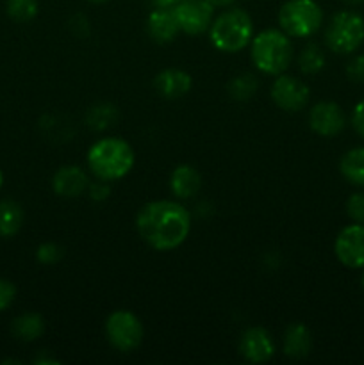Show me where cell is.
I'll list each match as a JSON object with an SVG mask.
<instances>
[{"mask_svg":"<svg viewBox=\"0 0 364 365\" xmlns=\"http://www.w3.org/2000/svg\"><path fill=\"white\" fill-rule=\"evenodd\" d=\"M136 228L148 246L157 252H171L188 239L191 216L177 202L157 200L143 205L136 217Z\"/></svg>","mask_w":364,"mask_h":365,"instance_id":"cell-1","label":"cell"},{"mask_svg":"<svg viewBox=\"0 0 364 365\" xmlns=\"http://www.w3.org/2000/svg\"><path fill=\"white\" fill-rule=\"evenodd\" d=\"M136 163L132 146L120 138H103L88 152V166L98 180L114 182L128 175Z\"/></svg>","mask_w":364,"mask_h":365,"instance_id":"cell-2","label":"cell"},{"mask_svg":"<svg viewBox=\"0 0 364 365\" xmlns=\"http://www.w3.org/2000/svg\"><path fill=\"white\" fill-rule=\"evenodd\" d=\"M293 43L284 31L268 29L252 39V61L266 75H280L291 64Z\"/></svg>","mask_w":364,"mask_h":365,"instance_id":"cell-3","label":"cell"},{"mask_svg":"<svg viewBox=\"0 0 364 365\" xmlns=\"http://www.w3.org/2000/svg\"><path fill=\"white\" fill-rule=\"evenodd\" d=\"M211 41L214 48L234 53L245 48L253 39L252 18L243 9H228L221 13L211 25Z\"/></svg>","mask_w":364,"mask_h":365,"instance_id":"cell-4","label":"cell"},{"mask_svg":"<svg viewBox=\"0 0 364 365\" xmlns=\"http://www.w3.org/2000/svg\"><path fill=\"white\" fill-rule=\"evenodd\" d=\"M278 24L291 38H309L320 31L323 11L314 0H288L278 11Z\"/></svg>","mask_w":364,"mask_h":365,"instance_id":"cell-5","label":"cell"},{"mask_svg":"<svg viewBox=\"0 0 364 365\" xmlns=\"http://www.w3.org/2000/svg\"><path fill=\"white\" fill-rule=\"evenodd\" d=\"M364 41V18L353 11H341L332 16L325 31V43L335 53H352Z\"/></svg>","mask_w":364,"mask_h":365,"instance_id":"cell-6","label":"cell"},{"mask_svg":"<svg viewBox=\"0 0 364 365\" xmlns=\"http://www.w3.org/2000/svg\"><path fill=\"white\" fill-rule=\"evenodd\" d=\"M106 337L114 349L131 353L143 341V324L128 310H116L106 321Z\"/></svg>","mask_w":364,"mask_h":365,"instance_id":"cell-7","label":"cell"},{"mask_svg":"<svg viewBox=\"0 0 364 365\" xmlns=\"http://www.w3.org/2000/svg\"><path fill=\"white\" fill-rule=\"evenodd\" d=\"M178 29L189 36L206 32L213 24L214 7L207 0H182L173 7Z\"/></svg>","mask_w":364,"mask_h":365,"instance_id":"cell-8","label":"cell"},{"mask_svg":"<svg viewBox=\"0 0 364 365\" xmlns=\"http://www.w3.org/2000/svg\"><path fill=\"white\" fill-rule=\"evenodd\" d=\"M271 98L282 110L298 113L309 103L310 89L305 82L298 81L296 77L280 73L271 86Z\"/></svg>","mask_w":364,"mask_h":365,"instance_id":"cell-9","label":"cell"},{"mask_svg":"<svg viewBox=\"0 0 364 365\" xmlns=\"http://www.w3.org/2000/svg\"><path fill=\"white\" fill-rule=\"evenodd\" d=\"M334 252L343 266L352 269L364 267V225L353 223L343 228L335 237Z\"/></svg>","mask_w":364,"mask_h":365,"instance_id":"cell-10","label":"cell"},{"mask_svg":"<svg viewBox=\"0 0 364 365\" xmlns=\"http://www.w3.org/2000/svg\"><path fill=\"white\" fill-rule=\"evenodd\" d=\"M309 125L321 138H334L345 128L346 118L335 102H320L310 109Z\"/></svg>","mask_w":364,"mask_h":365,"instance_id":"cell-11","label":"cell"},{"mask_svg":"<svg viewBox=\"0 0 364 365\" xmlns=\"http://www.w3.org/2000/svg\"><path fill=\"white\" fill-rule=\"evenodd\" d=\"M239 353L248 362L264 364L275 355V342L264 328H248L239 339Z\"/></svg>","mask_w":364,"mask_h":365,"instance_id":"cell-12","label":"cell"},{"mask_svg":"<svg viewBox=\"0 0 364 365\" xmlns=\"http://www.w3.org/2000/svg\"><path fill=\"white\" fill-rule=\"evenodd\" d=\"M89 185L88 175L79 166H63L52 178V189L61 198H77Z\"/></svg>","mask_w":364,"mask_h":365,"instance_id":"cell-13","label":"cell"},{"mask_svg":"<svg viewBox=\"0 0 364 365\" xmlns=\"http://www.w3.org/2000/svg\"><path fill=\"white\" fill-rule=\"evenodd\" d=\"M153 86H156L157 93L161 96H164L168 100H175L182 98V96L191 91L193 78L184 70L168 68V70H163L153 78Z\"/></svg>","mask_w":364,"mask_h":365,"instance_id":"cell-14","label":"cell"},{"mask_svg":"<svg viewBox=\"0 0 364 365\" xmlns=\"http://www.w3.org/2000/svg\"><path fill=\"white\" fill-rule=\"evenodd\" d=\"M146 31L150 38L157 43H170L173 41L175 36L178 34V24L175 18L173 7H157L148 14L146 20Z\"/></svg>","mask_w":364,"mask_h":365,"instance_id":"cell-15","label":"cell"},{"mask_svg":"<svg viewBox=\"0 0 364 365\" xmlns=\"http://www.w3.org/2000/svg\"><path fill=\"white\" fill-rule=\"evenodd\" d=\"M202 185V177L198 171L189 164H181L173 170L170 177V189L177 198L189 200L200 191Z\"/></svg>","mask_w":364,"mask_h":365,"instance_id":"cell-16","label":"cell"},{"mask_svg":"<svg viewBox=\"0 0 364 365\" xmlns=\"http://www.w3.org/2000/svg\"><path fill=\"white\" fill-rule=\"evenodd\" d=\"M313 348V339H310V331L305 324L293 323L288 327L284 334V353L289 359H305Z\"/></svg>","mask_w":364,"mask_h":365,"instance_id":"cell-17","label":"cell"},{"mask_svg":"<svg viewBox=\"0 0 364 365\" xmlns=\"http://www.w3.org/2000/svg\"><path fill=\"white\" fill-rule=\"evenodd\" d=\"M339 171L353 185L364 187V148H352L339 160Z\"/></svg>","mask_w":364,"mask_h":365,"instance_id":"cell-18","label":"cell"},{"mask_svg":"<svg viewBox=\"0 0 364 365\" xmlns=\"http://www.w3.org/2000/svg\"><path fill=\"white\" fill-rule=\"evenodd\" d=\"M24 225V210L20 203L13 200H4L0 202V235L2 237H13L20 232Z\"/></svg>","mask_w":364,"mask_h":365,"instance_id":"cell-19","label":"cell"},{"mask_svg":"<svg viewBox=\"0 0 364 365\" xmlns=\"http://www.w3.org/2000/svg\"><path fill=\"white\" fill-rule=\"evenodd\" d=\"M13 334L14 337L24 342H32L41 337L45 331V323L39 314H24L13 321Z\"/></svg>","mask_w":364,"mask_h":365,"instance_id":"cell-20","label":"cell"},{"mask_svg":"<svg viewBox=\"0 0 364 365\" xmlns=\"http://www.w3.org/2000/svg\"><path fill=\"white\" fill-rule=\"evenodd\" d=\"M118 120V110L116 107L109 106V103H100L89 109L88 113V125L95 130H103V128L114 125Z\"/></svg>","mask_w":364,"mask_h":365,"instance_id":"cell-21","label":"cell"},{"mask_svg":"<svg viewBox=\"0 0 364 365\" xmlns=\"http://www.w3.org/2000/svg\"><path fill=\"white\" fill-rule=\"evenodd\" d=\"M300 70L307 75H314L325 68V53L318 45H307L298 57Z\"/></svg>","mask_w":364,"mask_h":365,"instance_id":"cell-22","label":"cell"},{"mask_svg":"<svg viewBox=\"0 0 364 365\" xmlns=\"http://www.w3.org/2000/svg\"><path fill=\"white\" fill-rule=\"evenodd\" d=\"M227 89L232 98L243 102V100H248L253 96V93L257 89V78L250 73L238 75V77H234L228 82Z\"/></svg>","mask_w":364,"mask_h":365,"instance_id":"cell-23","label":"cell"},{"mask_svg":"<svg viewBox=\"0 0 364 365\" xmlns=\"http://www.w3.org/2000/svg\"><path fill=\"white\" fill-rule=\"evenodd\" d=\"M39 9L38 0H7V14L13 18L14 21H31L36 18Z\"/></svg>","mask_w":364,"mask_h":365,"instance_id":"cell-24","label":"cell"},{"mask_svg":"<svg viewBox=\"0 0 364 365\" xmlns=\"http://www.w3.org/2000/svg\"><path fill=\"white\" fill-rule=\"evenodd\" d=\"M36 259L39 260L45 266H50V264H57L61 259H63V248H59L54 242H45L38 248L36 252Z\"/></svg>","mask_w":364,"mask_h":365,"instance_id":"cell-25","label":"cell"},{"mask_svg":"<svg viewBox=\"0 0 364 365\" xmlns=\"http://www.w3.org/2000/svg\"><path fill=\"white\" fill-rule=\"evenodd\" d=\"M346 214L355 223L364 225V192H355L346 202Z\"/></svg>","mask_w":364,"mask_h":365,"instance_id":"cell-26","label":"cell"},{"mask_svg":"<svg viewBox=\"0 0 364 365\" xmlns=\"http://www.w3.org/2000/svg\"><path fill=\"white\" fill-rule=\"evenodd\" d=\"M14 296H16V289L11 282L0 278V312H4L6 309H9L11 303L14 302Z\"/></svg>","mask_w":364,"mask_h":365,"instance_id":"cell-27","label":"cell"},{"mask_svg":"<svg viewBox=\"0 0 364 365\" xmlns=\"http://www.w3.org/2000/svg\"><path fill=\"white\" fill-rule=\"evenodd\" d=\"M346 75L352 82H364V56H355L346 66Z\"/></svg>","mask_w":364,"mask_h":365,"instance_id":"cell-28","label":"cell"},{"mask_svg":"<svg viewBox=\"0 0 364 365\" xmlns=\"http://www.w3.org/2000/svg\"><path fill=\"white\" fill-rule=\"evenodd\" d=\"M352 127L355 128L357 134L364 138V100H360L352 113Z\"/></svg>","mask_w":364,"mask_h":365,"instance_id":"cell-29","label":"cell"},{"mask_svg":"<svg viewBox=\"0 0 364 365\" xmlns=\"http://www.w3.org/2000/svg\"><path fill=\"white\" fill-rule=\"evenodd\" d=\"M89 195H91L93 200H106L109 196V187L106 185V182L100 180L98 184H93L89 185Z\"/></svg>","mask_w":364,"mask_h":365,"instance_id":"cell-30","label":"cell"},{"mask_svg":"<svg viewBox=\"0 0 364 365\" xmlns=\"http://www.w3.org/2000/svg\"><path fill=\"white\" fill-rule=\"evenodd\" d=\"M178 2H182V0H153L157 7H175Z\"/></svg>","mask_w":364,"mask_h":365,"instance_id":"cell-31","label":"cell"},{"mask_svg":"<svg viewBox=\"0 0 364 365\" xmlns=\"http://www.w3.org/2000/svg\"><path fill=\"white\" fill-rule=\"evenodd\" d=\"M213 7H228L236 2V0H207Z\"/></svg>","mask_w":364,"mask_h":365,"instance_id":"cell-32","label":"cell"},{"mask_svg":"<svg viewBox=\"0 0 364 365\" xmlns=\"http://www.w3.org/2000/svg\"><path fill=\"white\" fill-rule=\"evenodd\" d=\"M345 4H350V6H359V4H363L364 0H343Z\"/></svg>","mask_w":364,"mask_h":365,"instance_id":"cell-33","label":"cell"},{"mask_svg":"<svg viewBox=\"0 0 364 365\" xmlns=\"http://www.w3.org/2000/svg\"><path fill=\"white\" fill-rule=\"evenodd\" d=\"M88 2H93V4H103V2H109V0H88Z\"/></svg>","mask_w":364,"mask_h":365,"instance_id":"cell-34","label":"cell"},{"mask_svg":"<svg viewBox=\"0 0 364 365\" xmlns=\"http://www.w3.org/2000/svg\"><path fill=\"white\" fill-rule=\"evenodd\" d=\"M2 185H4V173L2 170H0V189H2Z\"/></svg>","mask_w":364,"mask_h":365,"instance_id":"cell-35","label":"cell"},{"mask_svg":"<svg viewBox=\"0 0 364 365\" xmlns=\"http://www.w3.org/2000/svg\"><path fill=\"white\" fill-rule=\"evenodd\" d=\"M363 287H364V274H363Z\"/></svg>","mask_w":364,"mask_h":365,"instance_id":"cell-36","label":"cell"}]
</instances>
